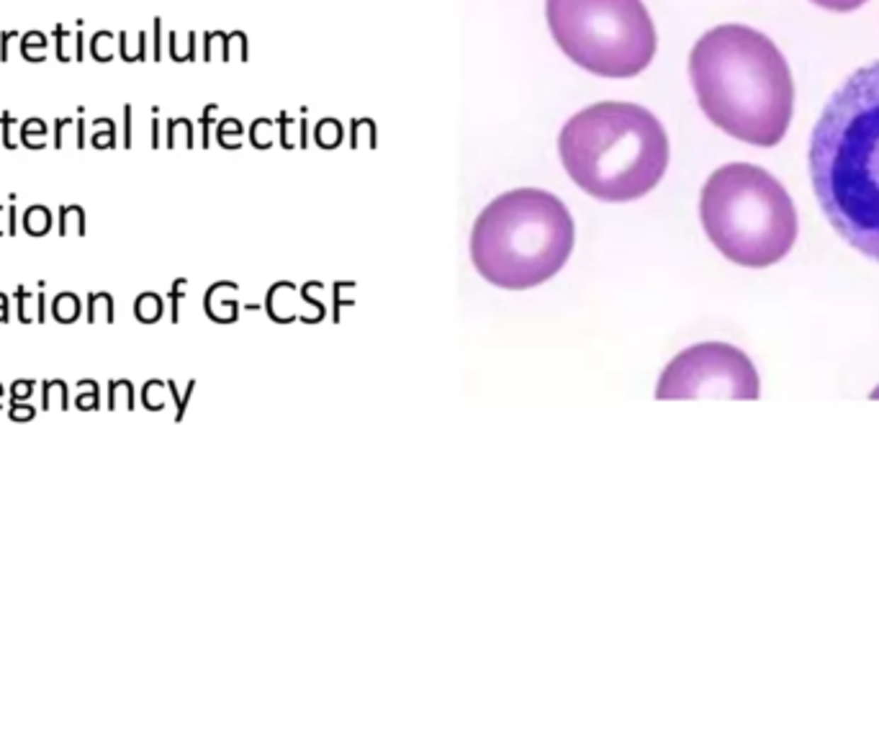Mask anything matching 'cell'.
<instances>
[{
  "label": "cell",
  "instance_id": "obj_5",
  "mask_svg": "<svg viewBox=\"0 0 879 740\" xmlns=\"http://www.w3.org/2000/svg\"><path fill=\"white\" fill-rule=\"evenodd\" d=\"M699 222L722 257L741 268H769L797 242V211L787 188L748 162L718 167L699 195Z\"/></svg>",
  "mask_w": 879,
  "mask_h": 740
},
{
  "label": "cell",
  "instance_id": "obj_8",
  "mask_svg": "<svg viewBox=\"0 0 879 740\" xmlns=\"http://www.w3.org/2000/svg\"><path fill=\"white\" fill-rule=\"evenodd\" d=\"M23 229L31 237H44L52 229V214L47 206H31L23 216Z\"/></svg>",
  "mask_w": 879,
  "mask_h": 740
},
{
  "label": "cell",
  "instance_id": "obj_16",
  "mask_svg": "<svg viewBox=\"0 0 879 740\" xmlns=\"http://www.w3.org/2000/svg\"><path fill=\"white\" fill-rule=\"evenodd\" d=\"M108 388H111V391H108V394H111V402H108V409H118V402H121V399H124L126 402V409H132L134 406V402H132V383L129 381H111L108 383Z\"/></svg>",
  "mask_w": 879,
  "mask_h": 740
},
{
  "label": "cell",
  "instance_id": "obj_10",
  "mask_svg": "<svg viewBox=\"0 0 879 740\" xmlns=\"http://www.w3.org/2000/svg\"><path fill=\"white\" fill-rule=\"evenodd\" d=\"M98 317L108 321V324L113 321V301L108 293H91L88 296V321L96 324Z\"/></svg>",
  "mask_w": 879,
  "mask_h": 740
},
{
  "label": "cell",
  "instance_id": "obj_11",
  "mask_svg": "<svg viewBox=\"0 0 879 740\" xmlns=\"http://www.w3.org/2000/svg\"><path fill=\"white\" fill-rule=\"evenodd\" d=\"M52 314H55L57 321H64V324H67V321H75V319L80 317V301H77V296H72V293H59V296L55 298V304H52Z\"/></svg>",
  "mask_w": 879,
  "mask_h": 740
},
{
  "label": "cell",
  "instance_id": "obj_24",
  "mask_svg": "<svg viewBox=\"0 0 879 740\" xmlns=\"http://www.w3.org/2000/svg\"><path fill=\"white\" fill-rule=\"evenodd\" d=\"M34 414H36L34 406H23V404H18V402H13V406H11V419H13V422H28V419H34Z\"/></svg>",
  "mask_w": 879,
  "mask_h": 740
},
{
  "label": "cell",
  "instance_id": "obj_4",
  "mask_svg": "<svg viewBox=\"0 0 879 740\" xmlns=\"http://www.w3.org/2000/svg\"><path fill=\"white\" fill-rule=\"evenodd\" d=\"M574 242V216L558 195L543 188H514L476 216L471 260L492 285L525 291L558 275Z\"/></svg>",
  "mask_w": 879,
  "mask_h": 740
},
{
  "label": "cell",
  "instance_id": "obj_27",
  "mask_svg": "<svg viewBox=\"0 0 879 740\" xmlns=\"http://www.w3.org/2000/svg\"><path fill=\"white\" fill-rule=\"evenodd\" d=\"M85 57V36H83V21H77L75 31V62H83Z\"/></svg>",
  "mask_w": 879,
  "mask_h": 740
},
{
  "label": "cell",
  "instance_id": "obj_6",
  "mask_svg": "<svg viewBox=\"0 0 879 740\" xmlns=\"http://www.w3.org/2000/svg\"><path fill=\"white\" fill-rule=\"evenodd\" d=\"M555 47L591 75L625 80L653 62L658 36L643 0H545Z\"/></svg>",
  "mask_w": 879,
  "mask_h": 740
},
{
  "label": "cell",
  "instance_id": "obj_36",
  "mask_svg": "<svg viewBox=\"0 0 879 740\" xmlns=\"http://www.w3.org/2000/svg\"><path fill=\"white\" fill-rule=\"evenodd\" d=\"M0 211H3V206H0ZM0 234H3V229H0Z\"/></svg>",
  "mask_w": 879,
  "mask_h": 740
},
{
  "label": "cell",
  "instance_id": "obj_22",
  "mask_svg": "<svg viewBox=\"0 0 879 740\" xmlns=\"http://www.w3.org/2000/svg\"><path fill=\"white\" fill-rule=\"evenodd\" d=\"M154 306H157V298H152V296L139 298L137 301V317L139 319H154L157 317V309H154Z\"/></svg>",
  "mask_w": 879,
  "mask_h": 740
},
{
  "label": "cell",
  "instance_id": "obj_32",
  "mask_svg": "<svg viewBox=\"0 0 879 740\" xmlns=\"http://www.w3.org/2000/svg\"><path fill=\"white\" fill-rule=\"evenodd\" d=\"M36 306H39V321H44V293L36 296Z\"/></svg>",
  "mask_w": 879,
  "mask_h": 740
},
{
  "label": "cell",
  "instance_id": "obj_35",
  "mask_svg": "<svg viewBox=\"0 0 879 740\" xmlns=\"http://www.w3.org/2000/svg\"><path fill=\"white\" fill-rule=\"evenodd\" d=\"M3 394H6V391H3V386H0V396H3Z\"/></svg>",
  "mask_w": 879,
  "mask_h": 740
},
{
  "label": "cell",
  "instance_id": "obj_14",
  "mask_svg": "<svg viewBox=\"0 0 879 740\" xmlns=\"http://www.w3.org/2000/svg\"><path fill=\"white\" fill-rule=\"evenodd\" d=\"M0 129H3V147L6 149H16L21 142V124L11 116V111L0 113Z\"/></svg>",
  "mask_w": 879,
  "mask_h": 740
},
{
  "label": "cell",
  "instance_id": "obj_28",
  "mask_svg": "<svg viewBox=\"0 0 879 740\" xmlns=\"http://www.w3.org/2000/svg\"><path fill=\"white\" fill-rule=\"evenodd\" d=\"M124 147H132V106L124 108Z\"/></svg>",
  "mask_w": 879,
  "mask_h": 740
},
{
  "label": "cell",
  "instance_id": "obj_34",
  "mask_svg": "<svg viewBox=\"0 0 879 740\" xmlns=\"http://www.w3.org/2000/svg\"><path fill=\"white\" fill-rule=\"evenodd\" d=\"M872 399H879V386H877V388H874V391H872Z\"/></svg>",
  "mask_w": 879,
  "mask_h": 740
},
{
  "label": "cell",
  "instance_id": "obj_29",
  "mask_svg": "<svg viewBox=\"0 0 879 740\" xmlns=\"http://www.w3.org/2000/svg\"><path fill=\"white\" fill-rule=\"evenodd\" d=\"M93 132H116V126H113L111 118L103 116V118H96V121H93Z\"/></svg>",
  "mask_w": 879,
  "mask_h": 740
},
{
  "label": "cell",
  "instance_id": "obj_15",
  "mask_svg": "<svg viewBox=\"0 0 879 740\" xmlns=\"http://www.w3.org/2000/svg\"><path fill=\"white\" fill-rule=\"evenodd\" d=\"M64 388H67L64 386V381H47L44 383V391H42L44 394V404H42L44 411L52 409V402H55V399L59 402V409H62V411L67 409V391H64Z\"/></svg>",
  "mask_w": 879,
  "mask_h": 740
},
{
  "label": "cell",
  "instance_id": "obj_30",
  "mask_svg": "<svg viewBox=\"0 0 879 740\" xmlns=\"http://www.w3.org/2000/svg\"><path fill=\"white\" fill-rule=\"evenodd\" d=\"M75 126H77V134H75V147H77V149H83V147H85V121H83V118H77V121H75Z\"/></svg>",
  "mask_w": 879,
  "mask_h": 740
},
{
  "label": "cell",
  "instance_id": "obj_1",
  "mask_svg": "<svg viewBox=\"0 0 879 740\" xmlns=\"http://www.w3.org/2000/svg\"><path fill=\"white\" fill-rule=\"evenodd\" d=\"M807 165L831 227L879 263V62L851 72L825 103Z\"/></svg>",
  "mask_w": 879,
  "mask_h": 740
},
{
  "label": "cell",
  "instance_id": "obj_25",
  "mask_svg": "<svg viewBox=\"0 0 879 740\" xmlns=\"http://www.w3.org/2000/svg\"><path fill=\"white\" fill-rule=\"evenodd\" d=\"M72 124V118H57L55 121V147H64V129Z\"/></svg>",
  "mask_w": 879,
  "mask_h": 740
},
{
  "label": "cell",
  "instance_id": "obj_18",
  "mask_svg": "<svg viewBox=\"0 0 879 740\" xmlns=\"http://www.w3.org/2000/svg\"><path fill=\"white\" fill-rule=\"evenodd\" d=\"M815 6L825 8V11H838V13H846V11H856L866 3V0H810Z\"/></svg>",
  "mask_w": 879,
  "mask_h": 740
},
{
  "label": "cell",
  "instance_id": "obj_23",
  "mask_svg": "<svg viewBox=\"0 0 879 740\" xmlns=\"http://www.w3.org/2000/svg\"><path fill=\"white\" fill-rule=\"evenodd\" d=\"M113 142H116V132H93L91 137V144L96 149H111Z\"/></svg>",
  "mask_w": 879,
  "mask_h": 740
},
{
  "label": "cell",
  "instance_id": "obj_31",
  "mask_svg": "<svg viewBox=\"0 0 879 740\" xmlns=\"http://www.w3.org/2000/svg\"><path fill=\"white\" fill-rule=\"evenodd\" d=\"M8 234H16V206H8Z\"/></svg>",
  "mask_w": 879,
  "mask_h": 740
},
{
  "label": "cell",
  "instance_id": "obj_20",
  "mask_svg": "<svg viewBox=\"0 0 879 740\" xmlns=\"http://www.w3.org/2000/svg\"><path fill=\"white\" fill-rule=\"evenodd\" d=\"M23 137H39L44 139L47 137V124H44L42 118H26L21 124V139Z\"/></svg>",
  "mask_w": 879,
  "mask_h": 740
},
{
  "label": "cell",
  "instance_id": "obj_21",
  "mask_svg": "<svg viewBox=\"0 0 879 740\" xmlns=\"http://www.w3.org/2000/svg\"><path fill=\"white\" fill-rule=\"evenodd\" d=\"M13 42H21L18 31H3V34H0V62H8V59H11V44Z\"/></svg>",
  "mask_w": 879,
  "mask_h": 740
},
{
  "label": "cell",
  "instance_id": "obj_33",
  "mask_svg": "<svg viewBox=\"0 0 879 740\" xmlns=\"http://www.w3.org/2000/svg\"><path fill=\"white\" fill-rule=\"evenodd\" d=\"M8 319V306H6V301H3V304H0V321H6Z\"/></svg>",
  "mask_w": 879,
  "mask_h": 740
},
{
  "label": "cell",
  "instance_id": "obj_12",
  "mask_svg": "<svg viewBox=\"0 0 879 740\" xmlns=\"http://www.w3.org/2000/svg\"><path fill=\"white\" fill-rule=\"evenodd\" d=\"M113 39H116V36H113L111 31H98V34H93L91 55L96 62H111L113 55H116V52H113V44L116 42H113Z\"/></svg>",
  "mask_w": 879,
  "mask_h": 740
},
{
  "label": "cell",
  "instance_id": "obj_3",
  "mask_svg": "<svg viewBox=\"0 0 879 740\" xmlns=\"http://www.w3.org/2000/svg\"><path fill=\"white\" fill-rule=\"evenodd\" d=\"M563 170L604 203L643 198L669 167V134L645 106L602 101L568 118L558 134Z\"/></svg>",
  "mask_w": 879,
  "mask_h": 740
},
{
  "label": "cell",
  "instance_id": "obj_7",
  "mask_svg": "<svg viewBox=\"0 0 879 740\" xmlns=\"http://www.w3.org/2000/svg\"><path fill=\"white\" fill-rule=\"evenodd\" d=\"M761 381L743 350L727 342H699L664 368L656 399H759Z\"/></svg>",
  "mask_w": 879,
  "mask_h": 740
},
{
  "label": "cell",
  "instance_id": "obj_9",
  "mask_svg": "<svg viewBox=\"0 0 879 740\" xmlns=\"http://www.w3.org/2000/svg\"><path fill=\"white\" fill-rule=\"evenodd\" d=\"M59 234L67 237V234H77L83 237L85 234V214L80 206H64L59 211Z\"/></svg>",
  "mask_w": 879,
  "mask_h": 740
},
{
  "label": "cell",
  "instance_id": "obj_2",
  "mask_svg": "<svg viewBox=\"0 0 879 740\" xmlns=\"http://www.w3.org/2000/svg\"><path fill=\"white\" fill-rule=\"evenodd\" d=\"M689 80L710 121L727 137L776 147L795 111L792 72L771 39L743 23H722L699 36Z\"/></svg>",
  "mask_w": 879,
  "mask_h": 740
},
{
  "label": "cell",
  "instance_id": "obj_17",
  "mask_svg": "<svg viewBox=\"0 0 879 740\" xmlns=\"http://www.w3.org/2000/svg\"><path fill=\"white\" fill-rule=\"evenodd\" d=\"M47 34H42V31H26V34L21 36V42H18V52H31V49H39V52H44V49H47Z\"/></svg>",
  "mask_w": 879,
  "mask_h": 740
},
{
  "label": "cell",
  "instance_id": "obj_19",
  "mask_svg": "<svg viewBox=\"0 0 879 740\" xmlns=\"http://www.w3.org/2000/svg\"><path fill=\"white\" fill-rule=\"evenodd\" d=\"M72 31H69V28H64V26H57L55 28V39H57V59H59V62H69V57H67V39H72Z\"/></svg>",
  "mask_w": 879,
  "mask_h": 740
},
{
  "label": "cell",
  "instance_id": "obj_26",
  "mask_svg": "<svg viewBox=\"0 0 879 740\" xmlns=\"http://www.w3.org/2000/svg\"><path fill=\"white\" fill-rule=\"evenodd\" d=\"M31 388H34V383H31V381H16L13 386H11L13 402H18V399H26V396H31Z\"/></svg>",
  "mask_w": 879,
  "mask_h": 740
},
{
  "label": "cell",
  "instance_id": "obj_13",
  "mask_svg": "<svg viewBox=\"0 0 879 740\" xmlns=\"http://www.w3.org/2000/svg\"><path fill=\"white\" fill-rule=\"evenodd\" d=\"M118 42H121V57H124L126 62H137V59H144V49H147V36L139 31L137 34V44L129 42V34L121 31L118 34Z\"/></svg>",
  "mask_w": 879,
  "mask_h": 740
}]
</instances>
